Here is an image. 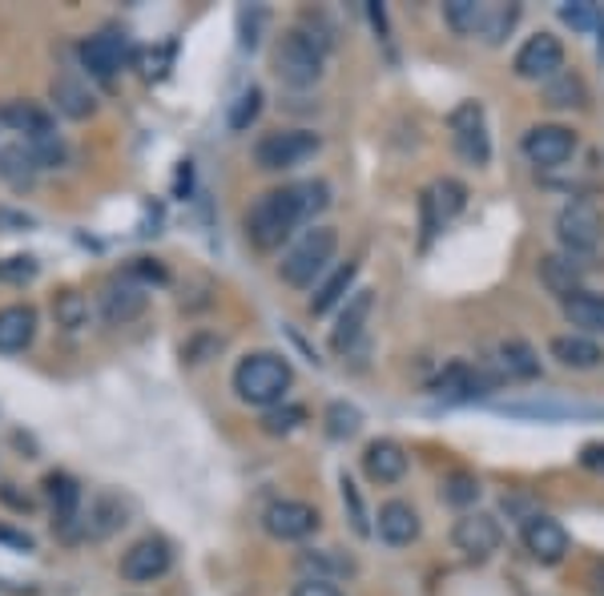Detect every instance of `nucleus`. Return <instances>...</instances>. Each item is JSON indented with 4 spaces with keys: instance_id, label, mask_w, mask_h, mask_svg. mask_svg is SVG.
I'll use <instances>...</instances> for the list:
<instances>
[{
    "instance_id": "nucleus-1",
    "label": "nucleus",
    "mask_w": 604,
    "mask_h": 596,
    "mask_svg": "<svg viewBox=\"0 0 604 596\" xmlns=\"http://www.w3.org/2000/svg\"><path fill=\"white\" fill-rule=\"evenodd\" d=\"M299 223H306V206H302L299 186L267 189L246 214V238H250L255 250H279L299 230Z\"/></svg>"
},
{
    "instance_id": "nucleus-2",
    "label": "nucleus",
    "mask_w": 604,
    "mask_h": 596,
    "mask_svg": "<svg viewBox=\"0 0 604 596\" xmlns=\"http://www.w3.org/2000/svg\"><path fill=\"white\" fill-rule=\"evenodd\" d=\"M294 371L291 362L274 351H255L246 355L238 367H234V395L250 403V408H274L282 403V395L291 391Z\"/></svg>"
},
{
    "instance_id": "nucleus-3",
    "label": "nucleus",
    "mask_w": 604,
    "mask_h": 596,
    "mask_svg": "<svg viewBox=\"0 0 604 596\" xmlns=\"http://www.w3.org/2000/svg\"><path fill=\"white\" fill-rule=\"evenodd\" d=\"M326 65V45L306 29H287V33L274 41V53H270V69L282 85L291 89H306L323 77Z\"/></svg>"
},
{
    "instance_id": "nucleus-4",
    "label": "nucleus",
    "mask_w": 604,
    "mask_h": 596,
    "mask_svg": "<svg viewBox=\"0 0 604 596\" xmlns=\"http://www.w3.org/2000/svg\"><path fill=\"white\" fill-rule=\"evenodd\" d=\"M335 250H338L335 230H331V226H311V230L282 254V262H279L282 282H287V286H299V291L302 286H311V282L326 270V262L335 258Z\"/></svg>"
},
{
    "instance_id": "nucleus-5",
    "label": "nucleus",
    "mask_w": 604,
    "mask_h": 596,
    "mask_svg": "<svg viewBox=\"0 0 604 596\" xmlns=\"http://www.w3.org/2000/svg\"><path fill=\"white\" fill-rule=\"evenodd\" d=\"M319 145H323V141H319V133H311V129H279V133L258 138L255 165L258 170H267V174L294 170V165H302L306 158H314Z\"/></svg>"
},
{
    "instance_id": "nucleus-6",
    "label": "nucleus",
    "mask_w": 604,
    "mask_h": 596,
    "mask_svg": "<svg viewBox=\"0 0 604 596\" xmlns=\"http://www.w3.org/2000/svg\"><path fill=\"white\" fill-rule=\"evenodd\" d=\"M557 238L572 258L596 254V246L604 238V218L593 202H569L557 218Z\"/></svg>"
},
{
    "instance_id": "nucleus-7",
    "label": "nucleus",
    "mask_w": 604,
    "mask_h": 596,
    "mask_svg": "<svg viewBox=\"0 0 604 596\" xmlns=\"http://www.w3.org/2000/svg\"><path fill=\"white\" fill-rule=\"evenodd\" d=\"M511 69L516 77L524 82H552L557 73H564V45H560V36L552 33H536L528 36L511 61Z\"/></svg>"
},
{
    "instance_id": "nucleus-8",
    "label": "nucleus",
    "mask_w": 604,
    "mask_h": 596,
    "mask_svg": "<svg viewBox=\"0 0 604 596\" xmlns=\"http://www.w3.org/2000/svg\"><path fill=\"white\" fill-rule=\"evenodd\" d=\"M452 138H455V153H460L467 165L492 162V138H488V126H484V109H479V101H464V106L455 109Z\"/></svg>"
},
{
    "instance_id": "nucleus-9",
    "label": "nucleus",
    "mask_w": 604,
    "mask_h": 596,
    "mask_svg": "<svg viewBox=\"0 0 604 596\" xmlns=\"http://www.w3.org/2000/svg\"><path fill=\"white\" fill-rule=\"evenodd\" d=\"M262 524H267V532L274 540H306L319 532L323 516L306 500H274L267 512H262Z\"/></svg>"
},
{
    "instance_id": "nucleus-10",
    "label": "nucleus",
    "mask_w": 604,
    "mask_h": 596,
    "mask_svg": "<svg viewBox=\"0 0 604 596\" xmlns=\"http://www.w3.org/2000/svg\"><path fill=\"white\" fill-rule=\"evenodd\" d=\"M576 153V133L569 126H532L524 133V158L540 170H557Z\"/></svg>"
},
{
    "instance_id": "nucleus-11",
    "label": "nucleus",
    "mask_w": 604,
    "mask_h": 596,
    "mask_svg": "<svg viewBox=\"0 0 604 596\" xmlns=\"http://www.w3.org/2000/svg\"><path fill=\"white\" fill-rule=\"evenodd\" d=\"M467 206V186L455 182V177H440L435 186L419 198V210H423V238H431L435 230L452 223L455 214H464Z\"/></svg>"
},
{
    "instance_id": "nucleus-12",
    "label": "nucleus",
    "mask_w": 604,
    "mask_h": 596,
    "mask_svg": "<svg viewBox=\"0 0 604 596\" xmlns=\"http://www.w3.org/2000/svg\"><path fill=\"white\" fill-rule=\"evenodd\" d=\"M452 544L464 552L467 561H488L500 549V524L488 512H464L452 528Z\"/></svg>"
},
{
    "instance_id": "nucleus-13",
    "label": "nucleus",
    "mask_w": 604,
    "mask_h": 596,
    "mask_svg": "<svg viewBox=\"0 0 604 596\" xmlns=\"http://www.w3.org/2000/svg\"><path fill=\"white\" fill-rule=\"evenodd\" d=\"M170 564H174L170 544H165L162 537H145L121 556V576L133 581V585H150V581L170 573Z\"/></svg>"
},
{
    "instance_id": "nucleus-14",
    "label": "nucleus",
    "mask_w": 604,
    "mask_h": 596,
    "mask_svg": "<svg viewBox=\"0 0 604 596\" xmlns=\"http://www.w3.org/2000/svg\"><path fill=\"white\" fill-rule=\"evenodd\" d=\"M520 537H524V549L532 552V561H540V564H560L564 561V552H569V532H564V524L544 512L528 516L520 528Z\"/></svg>"
},
{
    "instance_id": "nucleus-15",
    "label": "nucleus",
    "mask_w": 604,
    "mask_h": 596,
    "mask_svg": "<svg viewBox=\"0 0 604 596\" xmlns=\"http://www.w3.org/2000/svg\"><path fill=\"white\" fill-rule=\"evenodd\" d=\"M126 57H129V41L121 33H114V29L89 36V41L82 45V65L89 69V77H97V82H105V85L121 73Z\"/></svg>"
},
{
    "instance_id": "nucleus-16",
    "label": "nucleus",
    "mask_w": 604,
    "mask_h": 596,
    "mask_svg": "<svg viewBox=\"0 0 604 596\" xmlns=\"http://www.w3.org/2000/svg\"><path fill=\"white\" fill-rule=\"evenodd\" d=\"M145 306H150V294H145V286L133 279L109 282L101 294V315H105V323H114V327H126V323L141 318L145 315Z\"/></svg>"
},
{
    "instance_id": "nucleus-17",
    "label": "nucleus",
    "mask_w": 604,
    "mask_h": 596,
    "mask_svg": "<svg viewBox=\"0 0 604 596\" xmlns=\"http://www.w3.org/2000/svg\"><path fill=\"white\" fill-rule=\"evenodd\" d=\"M484 391H492V379L484 371H476V367H467V362H447L440 379H435V395L443 403H472Z\"/></svg>"
},
{
    "instance_id": "nucleus-18",
    "label": "nucleus",
    "mask_w": 604,
    "mask_h": 596,
    "mask_svg": "<svg viewBox=\"0 0 604 596\" xmlns=\"http://www.w3.org/2000/svg\"><path fill=\"white\" fill-rule=\"evenodd\" d=\"M375 311V294L371 291H355L343 306V315H338V327L331 330V351L335 355H347L355 343H359L363 327H367V318Z\"/></svg>"
},
{
    "instance_id": "nucleus-19",
    "label": "nucleus",
    "mask_w": 604,
    "mask_h": 596,
    "mask_svg": "<svg viewBox=\"0 0 604 596\" xmlns=\"http://www.w3.org/2000/svg\"><path fill=\"white\" fill-rule=\"evenodd\" d=\"M363 472L371 484H399L407 476V452L396 440H371L363 452Z\"/></svg>"
},
{
    "instance_id": "nucleus-20",
    "label": "nucleus",
    "mask_w": 604,
    "mask_h": 596,
    "mask_svg": "<svg viewBox=\"0 0 604 596\" xmlns=\"http://www.w3.org/2000/svg\"><path fill=\"white\" fill-rule=\"evenodd\" d=\"M0 121L12 129V133H24V145L29 141H41V138H53L57 126H53V113L36 101H9L0 109Z\"/></svg>"
},
{
    "instance_id": "nucleus-21",
    "label": "nucleus",
    "mask_w": 604,
    "mask_h": 596,
    "mask_svg": "<svg viewBox=\"0 0 604 596\" xmlns=\"http://www.w3.org/2000/svg\"><path fill=\"white\" fill-rule=\"evenodd\" d=\"M36 339V311L29 303H12L0 311V355H21Z\"/></svg>"
},
{
    "instance_id": "nucleus-22",
    "label": "nucleus",
    "mask_w": 604,
    "mask_h": 596,
    "mask_svg": "<svg viewBox=\"0 0 604 596\" xmlns=\"http://www.w3.org/2000/svg\"><path fill=\"white\" fill-rule=\"evenodd\" d=\"M379 540L391 544V549H407L411 540L419 537V512L407 500H387L379 508Z\"/></svg>"
},
{
    "instance_id": "nucleus-23",
    "label": "nucleus",
    "mask_w": 604,
    "mask_h": 596,
    "mask_svg": "<svg viewBox=\"0 0 604 596\" xmlns=\"http://www.w3.org/2000/svg\"><path fill=\"white\" fill-rule=\"evenodd\" d=\"M548 351L560 367H569V371H593L604 362V351L601 343L589 339V335H557V339L548 343Z\"/></svg>"
},
{
    "instance_id": "nucleus-24",
    "label": "nucleus",
    "mask_w": 604,
    "mask_h": 596,
    "mask_svg": "<svg viewBox=\"0 0 604 596\" xmlns=\"http://www.w3.org/2000/svg\"><path fill=\"white\" fill-rule=\"evenodd\" d=\"M560 306H564V318L576 327V335H604V294L601 291H576Z\"/></svg>"
},
{
    "instance_id": "nucleus-25",
    "label": "nucleus",
    "mask_w": 604,
    "mask_h": 596,
    "mask_svg": "<svg viewBox=\"0 0 604 596\" xmlns=\"http://www.w3.org/2000/svg\"><path fill=\"white\" fill-rule=\"evenodd\" d=\"M53 101H57V109L65 113V118L73 121H85L97 113V97L85 89L77 77H69V73H61V77H53Z\"/></svg>"
},
{
    "instance_id": "nucleus-26",
    "label": "nucleus",
    "mask_w": 604,
    "mask_h": 596,
    "mask_svg": "<svg viewBox=\"0 0 604 596\" xmlns=\"http://www.w3.org/2000/svg\"><path fill=\"white\" fill-rule=\"evenodd\" d=\"M45 496L53 503V516H57L61 528H69L77 520V508H82V484L65 472H48L45 476Z\"/></svg>"
},
{
    "instance_id": "nucleus-27",
    "label": "nucleus",
    "mask_w": 604,
    "mask_h": 596,
    "mask_svg": "<svg viewBox=\"0 0 604 596\" xmlns=\"http://www.w3.org/2000/svg\"><path fill=\"white\" fill-rule=\"evenodd\" d=\"M355 274H359V267H355V262H347V267H338L331 279L319 282V286H314V294H311V315H326L331 306L343 303V299L350 294V286H355Z\"/></svg>"
},
{
    "instance_id": "nucleus-28",
    "label": "nucleus",
    "mask_w": 604,
    "mask_h": 596,
    "mask_svg": "<svg viewBox=\"0 0 604 596\" xmlns=\"http://www.w3.org/2000/svg\"><path fill=\"white\" fill-rule=\"evenodd\" d=\"M126 503L117 500V496H97L94 503H89V520H85V532L94 540H105V537H114L117 528H126Z\"/></svg>"
},
{
    "instance_id": "nucleus-29",
    "label": "nucleus",
    "mask_w": 604,
    "mask_h": 596,
    "mask_svg": "<svg viewBox=\"0 0 604 596\" xmlns=\"http://www.w3.org/2000/svg\"><path fill=\"white\" fill-rule=\"evenodd\" d=\"M576 258H560V254H548L544 262H540V279H544V286L552 294H560V303L569 299V294L581 291V267H572Z\"/></svg>"
},
{
    "instance_id": "nucleus-30",
    "label": "nucleus",
    "mask_w": 604,
    "mask_h": 596,
    "mask_svg": "<svg viewBox=\"0 0 604 596\" xmlns=\"http://www.w3.org/2000/svg\"><path fill=\"white\" fill-rule=\"evenodd\" d=\"M36 170H41V165H36V158L29 153V145H4V150H0V177H4L12 189L33 186Z\"/></svg>"
},
{
    "instance_id": "nucleus-31",
    "label": "nucleus",
    "mask_w": 604,
    "mask_h": 596,
    "mask_svg": "<svg viewBox=\"0 0 604 596\" xmlns=\"http://www.w3.org/2000/svg\"><path fill=\"white\" fill-rule=\"evenodd\" d=\"M516 21H520V4H484V9H479L476 33L484 36L488 45H500L504 36L516 29Z\"/></svg>"
},
{
    "instance_id": "nucleus-32",
    "label": "nucleus",
    "mask_w": 604,
    "mask_h": 596,
    "mask_svg": "<svg viewBox=\"0 0 604 596\" xmlns=\"http://www.w3.org/2000/svg\"><path fill=\"white\" fill-rule=\"evenodd\" d=\"M500 367L511 379H536L540 375V359H536V351L524 339L500 343Z\"/></svg>"
},
{
    "instance_id": "nucleus-33",
    "label": "nucleus",
    "mask_w": 604,
    "mask_h": 596,
    "mask_svg": "<svg viewBox=\"0 0 604 596\" xmlns=\"http://www.w3.org/2000/svg\"><path fill=\"white\" fill-rule=\"evenodd\" d=\"M299 568L311 573L314 581H335V576H347L355 573V564L343 561V556H331V549H311L299 556Z\"/></svg>"
},
{
    "instance_id": "nucleus-34",
    "label": "nucleus",
    "mask_w": 604,
    "mask_h": 596,
    "mask_svg": "<svg viewBox=\"0 0 604 596\" xmlns=\"http://www.w3.org/2000/svg\"><path fill=\"white\" fill-rule=\"evenodd\" d=\"M53 318H57V327L65 330H82L89 323V299L82 291H61L53 299Z\"/></svg>"
},
{
    "instance_id": "nucleus-35",
    "label": "nucleus",
    "mask_w": 604,
    "mask_h": 596,
    "mask_svg": "<svg viewBox=\"0 0 604 596\" xmlns=\"http://www.w3.org/2000/svg\"><path fill=\"white\" fill-rule=\"evenodd\" d=\"M544 101L552 109L584 106V82L576 77V73H557L552 82H544Z\"/></svg>"
},
{
    "instance_id": "nucleus-36",
    "label": "nucleus",
    "mask_w": 604,
    "mask_h": 596,
    "mask_svg": "<svg viewBox=\"0 0 604 596\" xmlns=\"http://www.w3.org/2000/svg\"><path fill=\"white\" fill-rule=\"evenodd\" d=\"M323 423H326V435H331V440H350V435H359V427H363V411L355 408V403L335 399V403L326 408Z\"/></svg>"
},
{
    "instance_id": "nucleus-37",
    "label": "nucleus",
    "mask_w": 604,
    "mask_h": 596,
    "mask_svg": "<svg viewBox=\"0 0 604 596\" xmlns=\"http://www.w3.org/2000/svg\"><path fill=\"white\" fill-rule=\"evenodd\" d=\"M479 500V479L472 472H452V476L443 479V503H452V508H472Z\"/></svg>"
},
{
    "instance_id": "nucleus-38",
    "label": "nucleus",
    "mask_w": 604,
    "mask_h": 596,
    "mask_svg": "<svg viewBox=\"0 0 604 596\" xmlns=\"http://www.w3.org/2000/svg\"><path fill=\"white\" fill-rule=\"evenodd\" d=\"M338 488H343V508H347V520L355 528V537H371V520H367V508H363V496L355 488V479L343 472L338 476Z\"/></svg>"
},
{
    "instance_id": "nucleus-39",
    "label": "nucleus",
    "mask_w": 604,
    "mask_h": 596,
    "mask_svg": "<svg viewBox=\"0 0 604 596\" xmlns=\"http://www.w3.org/2000/svg\"><path fill=\"white\" fill-rule=\"evenodd\" d=\"M258 113H262V89H258V85H250V89H242V94H238V101H234L230 129H234V133H242V129L255 126Z\"/></svg>"
},
{
    "instance_id": "nucleus-40",
    "label": "nucleus",
    "mask_w": 604,
    "mask_h": 596,
    "mask_svg": "<svg viewBox=\"0 0 604 596\" xmlns=\"http://www.w3.org/2000/svg\"><path fill=\"white\" fill-rule=\"evenodd\" d=\"M302 423H306V408L287 403V408H270L267 415H262V432L267 435H291V432H299Z\"/></svg>"
},
{
    "instance_id": "nucleus-41",
    "label": "nucleus",
    "mask_w": 604,
    "mask_h": 596,
    "mask_svg": "<svg viewBox=\"0 0 604 596\" xmlns=\"http://www.w3.org/2000/svg\"><path fill=\"white\" fill-rule=\"evenodd\" d=\"M479 9H484V4H476V0H452V4H443V17H447V24H452L460 36H476Z\"/></svg>"
},
{
    "instance_id": "nucleus-42",
    "label": "nucleus",
    "mask_w": 604,
    "mask_h": 596,
    "mask_svg": "<svg viewBox=\"0 0 604 596\" xmlns=\"http://www.w3.org/2000/svg\"><path fill=\"white\" fill-rule=\"evenodd\" d=\"M36 258L33 254H12V258H4V262H0V279L4 282H17V286H21V282H33L36 279Z\"/></svg>"
},
{
    "instance_id": "nucleus-43",
    "label": "nucleus",
    "mask_w": 604,
    "mask_h": 596,
    "mask_svg": "<svg viewBox=\"0 0 604 596\" xmlns=\"http://www.w3.org/2000/svg\"><path fill=\"white\" fill-rule=\"evenodd\" d=\"M560 17L576 29V33H593V24H596V9L593 4H564L560 9Z\"/></svg>"
},
{
    "instance_id": "nucleus-44",
    "label": "nucleus",
    "mask_w": 604,
    "mask_h": 596,
    "mask_svg": "<svg viewBox=\"0 0 604 596\" xmlns=\"http://www.w3.org/2000/svg\"><path fill=\"white\" fill-rule=\"evenodd\" d=\"M126 279H133V282H165V267L158 262V258H133L129 262V274Z\"/></svg>"
},
{
    "instance_id": "nucleus-45",
    "label": "nucleus",
    "mask_w": 604,
    "mask_h": 596,
    "mask_svg": "<svg viewBox=\"0 0 604 596\" xmlns=\"http://www.w3.org/2000/svg\"><path fill=\"white\" fill-rule=\"evenodd\" d=\"M291 596H343V588H338L335 581H314V576H302Z\"/></svg>"
},
{
    "instance_id": "nucleus-46",
    "label": "nucleus",
    "mask_w": 604,
    "mask_h": 596,
    "mask_svg": "<svg viewBox=\"0 0 604 596\" xmlns=\"http://www.w3.org/2000/svg\"><path fill=\"white\" fill-rule=\"evenodd\" d=\"M0 544H9V549H21V552H33V537H24V532H12V528L0 524Z\"/></svg>"
},
{
    "instance_id": "nucleus-47",
    "label": "nucleus",
    "mask_w": 604,
    "mask_h": 596,
    "mask_svg": "<svg viewBox=\"0 0 604 596\" xmlns=\"http://www.w3.org/2000/svg\"><path fill=\"white\" fill-rule=\"evenodd\" d=\"M581 464H584V468H604V444H589V447H584Z\"/></svg>"
}]
</instances>
